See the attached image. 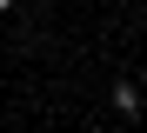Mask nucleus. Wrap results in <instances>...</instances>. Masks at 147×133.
<instances>
[{"label":"nucleus","mask_w":147,"mask_h":133,"mask_svg":"<svg viewBox=\"0 0 147 133\" xmlns=\"http://www.w3.org/2000/svg\"><path fill=\"white\" fill-rule=\"evenodd\" d=\"M7 7H13V0H0V13H7Z\"/></svg>","instance_id":"2"},{"label":"nucleus","mask_w":147,"mask_h":133,"mask_svg":"<svg viewBox=\"0 0 147 133\" xmlns=\"http://www.w3.org/2000/svg\"><path fill=\"white\" fill-rule=\"evenodd\" d=\"M114 113L134 120V113H140V87H127V80H120V87H114Z\"/></svg>","instance_id":"1"}]
</instances>
